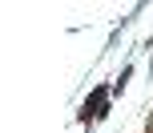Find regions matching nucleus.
<instances>
[{"label": "nucleus", "instance_id": "nucleus-1", "mask_svg": "<svg viewBox=\"0 0 153 133\" xmlns=\"http://www.w3.org/2000/svg\"><path fill=\"white\" fill-rule=\"evenodd\" d=\"M105 89H97V93H93V101H85V113H81V117L85 121H89V117H101V109H105Z\"/></svg>", "mask_w": 153, "mask_h": 133}]
</instances>
